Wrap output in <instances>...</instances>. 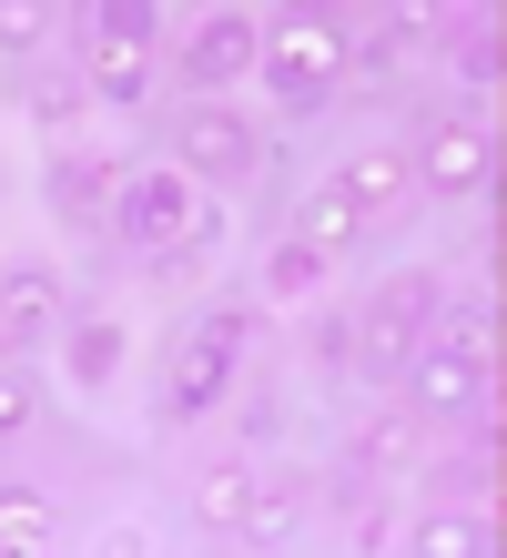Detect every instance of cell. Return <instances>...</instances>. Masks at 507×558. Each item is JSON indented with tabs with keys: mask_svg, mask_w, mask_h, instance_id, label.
<instances>
[{
	"mask_svg": "<svg viewBox=\"0 0 507 558\" xmlns=\"http://www.w3.org/2000/svg\"><path fill=\"white\" fill-rule=\"evenodd\" d=\"M112 234L143 254V265H193V254H214L224 204L183 173V162H132L122 193H112Z\"/></svg>",
	"mask_w": 507,
	"mask_h": 558,
	"instance_id": "1",
	"label": "cell"
},
{
	"mask_svg": "<svg viewBox=\"0 0 507 558\" xmlns=\"http://www.w3.org/2000/svg\"><path fill=\"white\" fill-rule=\"evenodd\" d=\"M436 305H447V275H436V265H406V275H386V284L355 305V376L396 397L406 355H417V345L436 336Z\"/></svg>",
	"mask_w": 507,
	"mask_h": 558,
	"instance_id": "2",
	"label": "cell"
},
{
	"mask_svg": "<svg viewBox=\"0 0 507 558\" xmlns=\"http://www.w3.org/2000/svg\"><path fill=\"white\" fill-rule=\"evenodd\" d=\"M244 345H254V305H214L173 345V366H162V397H153V426H193L233 397V376H244Z\"/></svg>",
	"mask_w": 507,
	"mask_h": 558,
	"instance_id": "3",
	"label": "cell"
},
{
	"mask_svg": "<svg viewBox=\"0 0 507 558\" xmlns=\"http://www.w3.org/2000/svg\"><path fill=\"white\" fill-rule=\"evenodd\" d=\"M346 51H355V31L335 11H285V21H264L254 72H264V92H275L285 112H315V102L346 92Z\"/></svg>",
	"mask_w": 507,
	"mask_h": 558,
	"instance_id": "4",
	"label": "cell"
},
{
	"mask_svg": "<svg viewBox=\"0 0 507 558\" xmlns=\"http://www.w3.org/2000/svg\"><path fill=\"white\" fill-rule=\"evenodd\" d=\"M396 397L417 407L426 426H478V447H497V355H467L447 336H426L417 355H406V376H396Z\"/></svg>",
	"mask_w": 507,
	"mask_h": 558,
	"instance_id": "5",
	"label": "cell"
},
{
	"mask_svg": "<svg viewBox=\"0 0 507 558\" xmlns=\"http://www.w3.org/2000/svg\"><path fill=\"white\" fill-rule=\"evenodd\" d=\"M406 162H417V204H478L497 183V133L478 112H406Z\"/></svg>",
	"mask_w": 507,
	"mask_h": 558,
	"instance_id": "6",
	"label": "cell"
},
{
	"mask_svg": "<svg viewBox=\"0 0 507 558\" xmlns=\"http://www.w3.org/2000/svg\"><path fill=\"white\" fill-rule=\"evenodd\" d=\"M153 11H143V0H112V11H92L82 21V92H92V102H112V112H143L153 102Z\"/></svg>",
	"mask_w": 507,
	"mask_h": 558,
	"instance_id": "7",
	"label": "cell"
},
{
	"mask_svg": "<svg viewBox=\"0 0 507 558\" xmlns=\"http://www.w3.org/2000/svg\"><path fill=\"white\" fill-rule=\"evenodd\" d=\"M173 162L203 183V193H244L254 173H264V133L233 102H193L183 122H173Z\"/></svg>",
	"mask_w": 507,
	"mask_h": 558,
	"instance_id": "8",
	"label": "cell"
},
{
	"mask_svg": "<svg viewBox=\"0 0 507 558\" xmlns=\"http://www.w3.org/2000/svg\"><path fill=\"white\" fill-rule=\"evenodd\" d=\"M254 51H264V21H254V11H203V21L183 31L173 72H183V82L203 92V102H224V92L254 72Z\"/></svg>",
	"mask_w": 507,
	"mask_h": 558,
	"instance_id": "9",
	"label": "cell"
},
{
	"mask_svg": "<svg viewBox=\"0 0 507 558\" xmlns=\"http://www.w3.org/2000/svg\"><path fill=\"white\" fill-rule=\"evenodd\" d=\"M51 325H61V265H41V254L0 265V366H21Z\"/></svg>",
	"mask_w": 507,
	"mask_h": 558,
	"instance_id": "10",
	"label": "cell"
},
{
	"mask_svg": "<svg viewBox=\"0 0 507 558\" xmlns=\"http://www.w3.org/2000/svg\"><path fill=\"white\" fill-rule=\"evenodd\" d=\"M335 193H346L365 223H396V214H417V162H406V143H355L335 162Z\"/></svg>",
	"mask_w": 507,
	"mask_h": 558,
	"instance_id": "11",
	"label": "cell"
},
{
	"mask_svg": "<svg viewBox=\"0 0 507 558\" xmlns=\"http://www.w3.org/2000/svg\"><path fill=\"white\" fill-rule=\"evenodd\" d=\"M41 193H51V223L61 234H101L112 223V193H122V162H101V153H61L51 173H41Z\"/></svg>",
	"mask_w": 507,
	"mask_h": 558,
	"instance_id": "12",
	"label": "cell"
},
{
	"mask_svg": "<svg viewBox=\"0 0 507 558\" xmlns=\"http://www.w3.org/2000/svg\"><path fill=\"white\" fill-rule=\"evenodd\" d=\"M355 468L365 477H406V468H426V416L417 407H406V397H386V407H365L355 416Z\"/></svg>",
	"mask_w": 507,
	"mask_h": 558,
	"instance_id": "13",
	"label": "cell"
},
{
	"mask_svg": "<svg viewBox=\"0 0 507 558\" xmlns=\"http://www.w3.org/2000/svg\"><path fill=\"white\" fill-rule=\"evenodd\" d=\"M304 518H315V477H304V468H285V477H254V508H244V548H275V538H294Z\"/></svg>",
	"mask_w": 507,
	"mask_h": 558,
	"instance_id": "14",
	"label": "cell"
},
{
	"mask_svg": "<svg viewBox=\"0 0 507 558\" xmlns=\"http://www.w3.org/2000/svg\"><path fill=\"white\" fill-rule=\"evenodd\" d=\"M406 548H417V558H497V529L457 498V508H426L417 529H406Z\"/></svg>",
	"mask_w": 507,
	"mask_h": 558,
	"instance_id": "15",
	"label": "cell"
},
{
	"mask_svg": "<svg viewBox=\"0 0 507 558\" xmlns=\"http://www.w3.org/2000/svg\"><path fill=\"white\" fill-rule=\"evenodd\" d=\"M244 508H254V468H244V457H214V468L193 477V518L214 538H244Z\"/></svg>",
	"mask_w": 507,
	"mask_h": 558,
	"instance_id": "16",
	"label": "cell"
},
{
	"mask_svg": "<svg viewBox=\"0 0 507 558\" xmlns=\"http://www.w3.org/2000/svg\"><path fill=\"white\" fill-rule=\"evenodd\" d=\"M294 234H304V244H315L325 265H335V254H355L365 234H376V223H365V214H355L335 183H315V193H304V214H294Z\"/></svg>",
	"mask_w": 507,
	"mask_h": 558,
	"instance_id": "17",
	"label": "cell"
},
{
	"mask_svg": "<svg viewBox=\"0 0 507 558\" xmlns=\"http://www.w3.org/2000/svg\"><path fill=\"white\" fill-rule=\"evenodd\" d=\"M61 355H72V386H112L122 355H132V325H122V315H82Z\"/></svg>",
	"mask_w": 507,
	"mask_h": 558,
	"instance_id": "18",
	"label": "cell"
},
{
	"mask_svg": "<svg viewBox=\"0 0 507 558\" xmlns=\"http://www.w3.org/2000/svg\"><path fill=\"white\" fill-rule=\"evenodd\" d=\"M61 538V508L41 498V487H0V558H31Z\"/></svg>",
	"mask_w": 507,
	"mask_h": 558,
	"instance_id": "19",
	"label": "cell"
},
{
	"mask_svg": "<svg viewBox=\"0 0 507 558\" xmlns=\"http://www.w3.org/2000/svg\"><path fill=\"white\" fill-rule=\"evenodd\" d=\"M21 112L41 122V133H72V122L92 112V92H82V72H31L21 82Z\"/></svg>",
	"mask_w": 507,
	"mask_h": 558,
	"instance_id": "20",
	"label": "cell"
},
{
	"mask_svg": "<svg viewBox=\"0 0 507 558\" xmlns=\"http://www.w3.org/2000/svg\"><path fill=\"white\" fill-rule=\"evenodd\" d=\"M264 294H285V305H315V294H325V254L304 244V234H285L275 254H264Z\"/></svg>",
	"mask_w": 507,
	"mask_h": 558,
	"instance_id": "21",
	"label": "cell"
},
{
	"mask_svg": "<svg viewBox=\"0 0 507 558\" xmlns=\"http://www.w3.org/2000/svg\"><path fill=\"white\" fill-rule=\"evenodd\" d=\"M447 51H457V82L478 92V102H497V21H447Z\"/></svg>",
	"mask_w": 507,
	"mask_h": 558,
	"instance_id": "22",
	"label": "cell"
},
{
	"mask_svg": "<svg viewBox=\"0 0 507 558\" xmlns=\"http://www.w3.org/2000/svg\"><path fill=\"white\" fill-rule=\"evenodd\" d=\"M304 366H315V376H355V315L346 305H325V315H304Z\"/></svg>",
	"mask_w": 507,
	"mask_h": 558,
	"instance_id": "23",
	"label": "cell"
},
{
	"mask_svg": "<svg viewBox=\"0 0 507 558\" xmlns=\"http://www.w3.org/2000/svg\"><path fill=\"white\" fill-rule=\"evenodd\" d=\"M61 31H72V21H61L51 0H0V51H11V61H31L41 41H61Z\"/></svg>",
	"mask_w": 507,
	"mask_h": 558,
	"instance_id": "24",
	"label": "cell"
},
{
	"mask_svg": "<svg viewBox=\"0 0 507 558\" xmlns=\"http://www.w3.org/2000/svg\"><path fill=\"white\" fill-rule=\"evenodd\" d=\"M31 426H41V386H31V366H0V447Z\"/></svg>",
	"mask_w": 507,
	"mask_h": 558,
	"instance_id": "25",
	"label": "cell"
},
{
	"mask_svg": "<svg viewBox=\"0 0 507 558\" xmlns=\"http://www.w3.org/2000/svg\"><path fill=\"white\" fill-rule=\"evenodd\" d=\"M346 548H406V518H396L386 498H355V529H346Z\"/></svg>",
	"mask_w": 507,
	"mask_h": 558,
	"instance_id": "26",
	"label": "cell"
}]
</instances>
